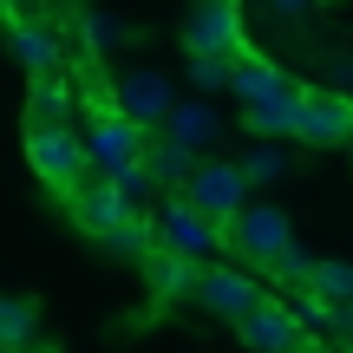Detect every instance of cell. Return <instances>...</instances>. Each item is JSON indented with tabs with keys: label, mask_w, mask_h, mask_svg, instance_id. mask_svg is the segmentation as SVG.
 Wrapping results in <instances>:
<instances>
[{
	"label": "cell",
	"mask_w": 353,
	"mask_h": 353,
	"mask_svg": "<svg viewBox=\"0 0 353 353\" xmlns=\"http://www.w3.org/2000/svg\"><path fill=\"white\" fill-rule=\"evenodd\" d=\"M301 353H314V347H301Z\"/></svg>",
	"instance_id": "obj_27"
},
{
	"label": "cell",
	"mask_w": 353,
	"mask_h": 353,
	"mask_svg": "<svg viewBox=\"0 0 353 353\" xmlns=\"http://www.w3.org/2000/svg\"><path fill=\"white\" fill-rule=\"evenodd\" d=\"M183 203L196 216H210L216 229H229L242 210H249V176H242V164H223V157H203L196 176L183 183Z\"/></svg>",
	"instance_id": "obj_1"
},
{
	"label": "cell",
	"mask_w": 353,
	"mask_h": 353,
	"mask_svg": "<svg viewBox=\"0 0 353 353\" xmlns=\"http://www.w3.org/2000/svg\"><path fill=\"white\" fill-rule=\"evenodd\" d=\"M65 112H72V99H65L59 72H52V79H33V131H59Z\"/></svg>",
	"instance_id": "obj_18"
},
{
	"label": "cell",
	"mask_w": 353,
	"mask_h": 353,
	"mask_svg": "<svg viewBox=\"0 0 353 353\" xmlns=\"http://www.w3.org/2000/svg\"><path fill=\"white\" fill-rule=\"evenodd\" d=\"M105 183H112V190H118V196H125V203H138L144 190L157 183V176H151V164H144V157H138V164H125V170H112V176H105Z\"/></svg>",
	"instance_id": "obj_23"
},
{
	"label": "cell",
	"mask_w": 353,
	"mask_h": 353,
	"mask_svg": "<svg viewBox=\"0 0 353 353\" xmlns=\"http://www.w3.org/2000/svg\"><path fill=\"white\" fill-rule=\"evenodd\" d=\"M118 112H125L131 125H144V131L170 125V112H176V99H170V79H164V72H151V65L125 72V79H118Z\"/></svg>",
	"instance_id": "obj_7"
},
{
	"label": "cell",
	"mask_w": 353,
	"mask_h": 353,
	"mask_svg": "<svg viewBox=\"0 0 353 353\" xmlns=\"http://www.w3.org/2000/svg\"><path fill=\"white\" fill-rule=\"evenodd\" d=\"M216 242H223V229H216L210 216H196L183 196H170L164 210H157V249L183 255V262H210Z\"/></svg>",
	"instance_id": "obj_4"
},
{
	"label": "cell",
	"mask_w": 353,
	"mask_h": 353,
	"mask_svg": "<svg viewBox=\"0 0 353 353\" xmlns=\"http://www.w3.org/2000/svg\"><path fill=\"white\" fill-rule=\"evenodd\" d=\"M7 7H13V0H0V20H7Z\"/></svg>",
	"instance_id": "obj_26"
},
{
	"label": "cell",
	"mask_w": 353,
	"mask_h": 353,
	"mask_svg": "<svg viewBox=\"0 0 353 353\" xmlns=\"http://www.w3.org/2000/svg\"><path fill=\"white\" fill-rule=\"evenodd\" d=\"M7 52L33 79H52V72H59V39H52V26H39V20H7Z\"/></svg>",
	"instance_id": "obj_11"
},
{
	"label": "cell",
	"mask_w": 353,
	"mask_h": 353,
	"mask_svg": "<svg viewBox=\"0 0 353 353\" xmlns=\"http://www.w3.org/2000/svg\"><path fill=\"white\" fill-rule=\"evenodd\" d=\"M223 242H236L242 262L275 268V262H281V249H294V223L275 210V203H249V210L229 223V236H223Z\"/></svg>",
	"instance_id": "obj_3"
},
{
	"label": "cell",
	"mask_w": 353,
	"mask_h": 353,
	"mask_svg": "<svg viewBox=\"0 0 353 353\" xmlns=\"http://www.w3.org/2000/svg\"><path fill=\"white\" fill-rule=\"evenodd\" d=\"M164 131H170L176 144H190V151H203V144H216V131H223V118H216L210 105H176Z\"/></svg>",
	"instance_id": "obj_17"
},
{
	"label": "cell",
	"mask_w": 353,
	"mask_h": 353,
	"mask_svg": "<svg viewBox=\"0 0 353 353\" xmlns=\"http://www.w3.org/2000/svg\"><path fill=\"white\" fill-rule=\"evenodd\" d=\"M85 46H92V52L125 46V20H118V13H105V7H92V13H85Z\"/></svg>",
	"instance_id": "obj_21"
},
{
	"label": "cell",
	"mask_w": 353,
	"mask_h": 353,
	"mask_svg": "<svg viewBox=\"0 0 353 353\" xmlns=\"http://www.w3.org/2000/svg\"><path fill=\"white\" fill-rule=\"evenodd\" d=\"M301 144H341L353 138V105L347 99H327V92H307L301 99Z\"/></svg>",
	"instance_id": "obj_10"
},
{
	"label": "cell",
	"mask_w": 353,
	"mask_h": 353,
	"mask_svg": "<svg viewBox=\"0 0 353 353\" xmlns=\"http://www.w3.org/2000/svg\"><path fill=\"white\" fill-rule=\"evenodd\" d=\"M144 164H151V176H157V183H190L203 157L190 151V144H176L170 131H164V138H157V144H144Z\"/></svg>",
	"instance_id": "obj_16"
},
{
	"label": "cell",
	"mask_w": 353,
	"mask_h": 353,
	"mask_svg": "<svg viewBox=\"0 0 353 353\" xmlns=\"http://www.w3.org/2000/svg\"><path fill=\"white\" fill-rule=\"evenodd\" d=\"M26 157H33V170L46 176L52 190H65V196H79V190L92 183V151H85V138H72V125L33 131V138H26Z\"/></svg>",
	"instance_id": "obj_2"
},
{
	"label": "cell",
	"mask_w": 353,
	"mask_h": 353,
	"mask_svg": "<svg viewBox=\"0 0 353 353\" xmlns=\"http://www.w3.org/2000/svg\"><path fill=\"white\" fill-rule=\"evenodd\" d=\"M85 151H92V164L112 176V170H125V164H138V157H144V125H131L125 112H99Z\"/></svg>",
	"instance_id": "obj_8"
},
{
	"label": "cell",
	"mask_w": 353,
	"mask_h": 353,
	"mask_svg": "<svg viewBox=\"0 0 353 353\" xmlns=\"http://www.w3.org/2000/svg\"><path fill=\"white\" fill-rule=\"evenodd\" d=\"M314 294L334 307H353V262H321L314 268Z\"/></svg>",
	"instance_id": "obj_19"
},
{
	"label": "cell",
	"mask_w": 353,
	"mask_h": 353,
	"mask_svg": "<svg viewBox=\"0 0 353 353\" xmlns=\"http://www.w3.org/2000/svg\"><path fill=\"white\" fill-rule=\"evenodd\" d=\"M314 7H321V0H262V13H268V20H307Z\"/></svg>",
	"instance_id": "obj_25"
},
{
	"label": "cell",
	"mask_w": 353,
	"mask_h": 353,
	"mask_svg": "<svg viewBox=\"0 0 353 353\" xmlns=\"http://www.w3.org/2000/svg\"><path fill=\"white\" fill-rule=\"evenodd\" d=\"M144 281H151L157 301H190L196 281H203V262H183V255H170V249H151L144 255Z\"/></svg>",
	"instance_id": "obj_12"
},
{
	"label": "cell",
	"mask_w": 353,
	"mask_h": 353,
	"mask_svg": "<svg viewBox=\"0 0 353 353\" xmlns=\"http://www.w3.org/2000/svg\"><path fill=\"white\" fill-rule=\"evenodd\" d=\"M242 176H249V183H275V176H288V151H275V144H255V151L242 157Z\"/></svg>",
	"instance_id": "obj_22"
},
{
	"label": "cell",
	"mask_w": 353,
	"mask_h": 353,
	"mask_svg": "<svg viewBox=\"0 0 353 353\" xmlns=\"http://www.w3.org/2000/svg\"><path fill=\"white\" fill-rule=\"evenodd\" d=\"M229 65H236V59H190L196 92H223V85H229Z\"/></svg>",
	"instance_id": "obj_24"
},
{
	"label": "cell",
	"mask_w": 353,
	"mask_h": 353,
	"mask_svg": "<svg viewBox=\"0 0 353 353\" xmlns=\"http://www.w3.org/2000/svg\"><path fill=\"white\" fill-rule=\"evenodd\" d=\"M196 301L210 307V314H223V321H242L255 301H262V288H255V275H242V268H203Z\"/></svg>",
	"instance_id": "obj_9"
},
{
	"label": "cell",
	"mask_w": 353,
	"mask_h": 353,
	"mask_svg": "<svg viewBox=\"0 0 353 353\" xmlns=\"http://www.w3.org/2000/svg\"><path fill=\"white\" fill-rule=\"evenodd\" d=\"M183 46H190V59H236L242 52L236 0H196V13L183 26Z\"/></svg>",
	"instance_id": "obj_5"
},
{
	"label": "cell",
	"mask_w": 353,
	"mask_h": 353,
	"mask_svg": "<svg viewBox=\"0 0 353 353\" xmlns=\"http://www.w3.org/2000/svg\"><path fill=\"white\" fill-rule=\"evenodd\" d=\"M72 210H79V223H85V229H92L99 242H105V236H118V229L131 223V203L118 196L112 183H85V190L72 196Z\"/></svg>",
	"instance_id": "obj_13"
},
{
	"label": "cell",
	"mask_w": 353,
	"mask_h": 353,
	"mask_svg": "<svg viewBox=\"0 0 353 353\" xmlns=\"http://www.w3.org/2000/svg\"><path fill=\"white\" fill-rule=\"evenodd\" d=\"M314 255H307V249H281V262L275 268H268V275H275L281 281V288H294V294H301V288H314Z\"/></svg>",
	"instance_id": "obj_20"
},
{
	"label": "cell",
	"mask_w": 353,
	"mask_h": 353,
	"mask_svg": "<svg viewBox=\"0 0 353 353\" xmlns=\"http://www.w3.org/2000/svg\"><path fill=\"white\" fill-rule=\"evenodd\" d=\"M236 334H242V347H249V353H301L307 347L301 341V314L281 307V301H268V294L236 321Z\"/></svg>",
	"instance_id": "obj_6"
},
{
	"label": "cell",
	"mask_w": 353,
	"mask_h": 353,
	"mask_svg": "<svg viewBox=\"0 0 353 353\" xmlns=\"http://www.w3.org/2000/svg\"><path fill=\"white\" fill-rule=\"evenodd\" d=\"M229 85L242 92V105H268V99H281V92H288V79L275 72V65L262 59V52H236V65H229Z\"/></svg>",
	"instance_id": "obj_14"
},
{
	"label": "cell",
	"mask_w": 353,
	"mask_h": 353,
	"mask_svg": "<svg viewBox=\"0 0 353 353\" xmlns=\"http://www.w3.org/2000/svg\"><path fill=\"white\" fill-rule=\"evenodd\" d=\"M33 327L39 307L26 294H0V353H33Z\"/></svg>",
	"instance_id": "obj_15"
}]
</instances>
